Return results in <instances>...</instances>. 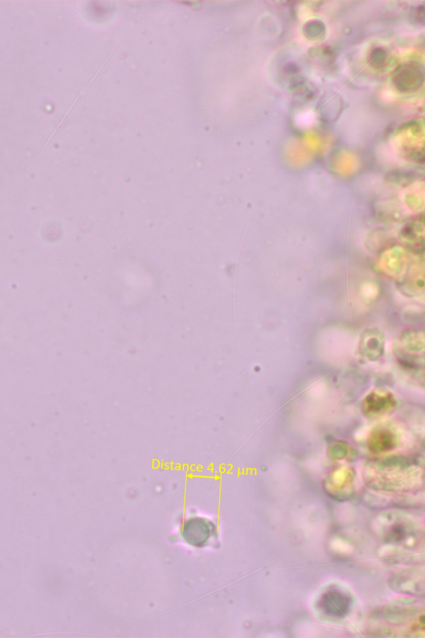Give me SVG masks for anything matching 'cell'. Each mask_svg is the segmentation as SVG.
I'll return each mask as SVG.
<instances>
[{"label": "cell", "instance_id": "cell-1", "mask_svg": "<svg viewBox=\"0 0 425 638\" xmlns=\"http://www.w3.org/2000/svg\"><path fill=\"white\" fill-rule=\"evenodd\" d=\"M216 532V525L211 521L202 517H193L183 525L182 537L190 546L203 547L207 544Z\"/></svg>", "mask_w": 425, "mask_h": 638}, {"label": "cell", "instance_id": "cell-3", "mask_svg": "<svg viewBox=\"0 0 425 638\" xmlns=\"http://www.w3.org/2000/svg\"><path fill=\"white\" fill-rule=\"evenodd\" d=\"M395 407V400L385 392H372L365 400L364 411L366 414L380 416L387 413Z\"/></svg>", "mask_w": 425, "mask_h": 638}, {"label": "cell", "instance_id": "cell-4", "mask_svg": "<svg viewBox=\"0 0 425 638\" xmlns=\"http://www.w3.org/2000/svg\"><path fill=\"white\" fill-rule=\"evenodd\" d=\"M395 446V435L387 428H378L370 435L369 446L370 450L376 452H383V451L391 450Z\"/></svg>", "mask_w": 425, "mask_h": 638}, {"label": "cell", "instance_id": "cell-5", "mask_svg": "<svg viewBox=\"0 0 425 638\" xmlns=\"http://www.w3.org/2000/svg\"><path fill=\"white\" fill-rule=\"evenodd\" d=\"M412 532L409 531L408 524L405 522H399L393 525V527L391 531L388 532L389 539H394L396 541H401L403 539V537H407L409 533Z\"/></svg>", "mask_w": 425, "mask_h": 638}, {"label": "cell", "instance_id": "cell-2", "mask_svg": "<svg viewBox=\"0 0 425 638\" xmlns=\"http://www.w3.org/2000/svg\"><path fill=\"white\" fill-rule=\"evenodd\" d=\"M320 607L323 613L334 617H342L348 613L350 607V598L342 591L330 590L326 592L320 602Z\"/></svg>", "mask_w": 425, "mask_h": 638}]
</instances>
